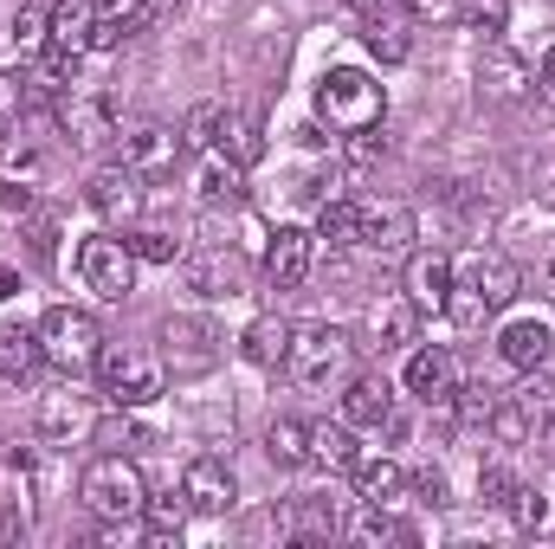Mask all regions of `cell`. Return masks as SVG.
I'll use <instances>...</instances> for the list:
<instances>
[{
  "label": "cell",
  "mask_w": 555,
  "mask_h": 549,
  "mask_svg": "<svg viewBox=\"0 0 555 549\" xmlns=\"http://www.w3.org/2000/svg\"><path fill=\"white\" fill-rule=\"evenodd\" d=\"M446 291H452V259L446 253H408V297L420 310H446Z\"/></svg>",
  "instance_id": "7402d4cb"
},
{
  "label": "cell",
  "mask_w": 555,
  "mask_h": 549,
  "mask_svg": "<svg viewBox=\"0 0 555 549\" xmlns=\"http://www.w3.org/2000/svg\"><path fill=\"white\" fill-rule=\"evenodd\" d=\"M408 485H414V491L426 498V505H452V485H446V472H439V465H426V472H414Z\"/></svg>",
  "instance_id": "f6af8a7d"
},
{
  "label": "cell",
  "mask_w": 555,
  "mask_h": 549,
  "mask_svg": "<svg viewBox=\"0 0 555 549\" xmlns=\"http://www.w3.org/2000/svg\"><path fill=\"white\" fill-rule=\"evenodd\" d=\"M349 362H356V343H349V330H336V323H304V330H291L284 375H291L297 388L323 395V388L349 382Z\"/></svg>",
  "instance_id": "7a4b0ae2"
},
{
  "label": "cell",
  "mask_w": 555,
  "mask_h": 549,
  "mask_svg": "<svg viewBox=\"0 0 555 549\" xmlns=\"http://www.w3.org/2000/svg\"><path fill=\"white\" fill-rule=\"evenodd\" d=\"M162 343H168V362L175 375H207L220 362V330L207 317H168L162 323Z\"/></svg>",
  "instance_id": "9c48e42d"
},
{
  "label": "cell",
  "mask_w": 555,
  "mask_h": 549,
  "mask_svg": "<svg viewBox=\"0 0 555 549\" xmlns=\"http://www.w3.org/2000/svg\"><path fill=\"white\" fill-rule=\"evenodd\" d=\"M317 240H323L330 253H349V246L362 240V201H323V214H317Z\"/></svg>",
  "instance_id": "f1b7e54d"
},
{
  "label": "cell",
  "mask_w": 555,
  "mask_h": 549,
  "mask_svg": "<svg viewBox=\"0 0 555 549\" xmlns=\"http://www.w3.org/2000/svg\"><path fill=\"white\" fill-rule=\"evenodd\" d=\"M39 349H46V362H52L59 375H85V369H98V356H104V330H98L91 310L52 304V310L39 317Z\"/></svg>",
  "instance_id": "277c9868"
},
{
  "label": "cell",
  "mask_w": 555,
  "mask_h": 549,
  "mask_svg": "<svg viewBox=\"0 0 555 549\" xmlns=\"http://www.w3.org/2000/svg\"><path fill=\"white\" fill-rule=\"evenodd\" d=\"M555 349L550 323H537V317H511L504 330H498V356L511 362V369H543Z\"/></svg>",
  "instance_id": "ac0fdd59"
},
{
  "label": "cell",
  "mask_w": 555,
  "mask_h": 549,
  "mask_svg": "<svg viewBox=\"0 0 555 549\" xmlns=\"http://www.w3.org/2000/svg\"><path fill=\"white\" fill-rule=\"evenodd\" d=\"M349 7H356V13H369V7H382V0H349Z\"/></svg>",
  "instance_id": "f907efd6"
},
{
  "label": "cell",
  "mask_w": 555,
  "mask_h": 549,
  "mask_svg": "<svg viewBox=\"0 0 555 549\" xmlns=\"http://www.w3.org/2000/svg\"><path fill=\"white\" fill-rule=\"evenodd\" d=\"M452 408H459V420H465V426H485V420H491V408H498V388L472 382V388H459V395H452Z\"/></svg>",
  "instance_id": "ab89813d"
},
{
  "label": "cell",
  "mask_w": 555,
  "mask_h": 549,
  "mask_svg": "<svg viewBox=\"0 0 555 549\" xmlns=\"http://www.w3.org/2000/svg\"><path fill=\"white\" fill-rule=\"evenodd\" d=\"M130 240V253L149 259V266H175L181 259V240H168V233H155V227H137V233H124Z\"/></svg>",
  "instance_id": "f35d334b"
},
{
  "label": "cell",
  "mask_w": 555,
  "mask_h": 549,
  "mask_svg": "<svg viewBox=\"0 0 555 549\" xmlns=\"http://www.w3.org/2000/svg\"><path fill=\"white\" fill-rule=\"evenodd\" d=\"M20 104H26V78H13V72H0V124H7V117H13Z\"/></svg>",
  "instance_id": "bcb514c9"
},
{
  "label": "cell",
  "mask_w": 555,
  "mask_h": 549,
  "mask_svg": "<svg viewBox=\"0 0 555 549\" xmlns=\"http://www.w3.org/2000/svg\"><path fill=\"white\" fill-rule=\"evenodd\" d=\"M459 13H465V20H472L478 33H491V39H498V33L511 26V0H465Z\"/></svg>",
  "instance_id": "60d3db41"
},
{
  "label": "cell",
  "mask_w": 555,
  "mask_h": 549,
  "mask_svg": "<svg viewBox=\"0 0 555 549\" xmlns=\"http://www.w3.org/2000/svg\"><path fill=\"white\" fill-rule=\"evenodd\" d=\"M408 240H414V207H401V201H362V240L356 246H369V253H408Z\"/></svg>",
  "instance_id": "5bb4252c"
},
{
  "label": "cell",
  "mask_w": 555,
  "mask_h": 549,
  "mask_svg": "<svg viewBox=\"0 0 555 549\" xmlns=\"http://www.w3.org/2000/svg\"><path fill=\"white\" fill-rule=\"evenodd\" d=\"M78 498H85V511H91L98 524H117V518H142L149 485H142V472H137V459H130V452H104V459H91V465H85Z\"/></svg>",
  "instance_id": "3957f363"
},
{
  "label": "cell",
  "mask_w": 555,
  "mask_h": 549,
  "mask_svg": "<svg viewBox=\"0 0 555 549\" xmlns=\"http://www.w3.org/2000/svg\"><path fill=\"white\" fill-rule=\"evenodd\" d=\"M408 395L426 401V408H452V395H459V356L446 343H426V349L408 356Z\"/></svg>",
  "instance_id": "30bf717a"
},
{
  "label": "cell",
  "mask_w": 555,
  "mask_h": 549,
  "mask_svg": "<svg viewBox=\"0 0 555 549\" xmlns=\"http://www.w3.org/2000/svg\"><path fill=\"white\" fill-rule=\"evenodd\" d=\"M98 382H104V401L111 408H149L155 395H162V362L137 349V343H104V356H98Z\"/></svg>",
  "instance_id": "8992f818"
},
{
  "label": "cell",
  "mask_w": 555,
  "mask_h": 549,
  "mask_svg": "<svg viewBox=\"0 0 555 549\" xmlns=\"http://www.w3.org/2000/svg\"><path fill=\"white\" fill-rule=\"evenodd\" d=\"M91 426V408L78 401V395H46V408H39V433H85Z\"/></svg>",
  "instance_id": "d590c367"
},
{
  "label": "cell",
  "mask_w": 555,
  "mask_h": 549,
  "mask_svg": "<svg viewBox=\"0 0 555 549\" xmlns=\"http://www.w3.org/2000/svg\"><path fill=\"white\" fill-rule=\"evenodd\" d=\"M188 511H194V505H188V491H175V485H168V491H149V498H142V524H149L155 537H181Z\"/></svg>",
  "instance_id": "1f68e13d"
},
{
  "label": "cell",
  "mask_w": 555,
  "mask_h": 549,
  "mask_svg": "<svg viewBox=\"0 0 555 549\" xmlns=\"http://www.w3.org/2000/svg\"><path fill=\"white\" fill-rule=\"evenodd\" d=\"M227 162H240V168H253L259 155H266V130H259V117L253 111H227L220 117V142H214Z\"/></svg>",
  "instance_id": "d4e9b609"
},
{
  "label": "cell",
  "mask_w": 555,
  "mask_h": 549,
  "mask_svg": "<svg viewBox=\"0 0 555 549\" xmlns=\"http://www.w3.org/2000/svg\"><path fill=\"white\" fill-rule=\"evenodd\" d=\"M459 7H465V0H401V13H408L414 26H446V20H459Z\"/></svg>",
  "instance_id": "b9f144b4"
},
{
  "label": "cell",
  "mask_w": 555,
  "mask_h": 549,
  "mask_svg": "<svg viewBox=\"0 0 555 549\" xmlns=\"http://www.w3.org/2000/svg\"><path fill=\"white\" fill-rule=\"evenodd\" d=\"M504 511L517 518V531H537V524L550 518V505H543V491H524V485L511 491V505H504Z\"/></svg>",
  "instance_id": "7bdbcfd3"
},
{
  "label": "cell",
  "mask_w": 555,
  "mask_h": 549,
  "mask_svg": "<svg viewBox=\"0 0 555 549\" xmlns=\"http://www.w3.org/2000/svg\"><path fill=\"white\" fill-rule=\"evenodd\" d=\"M485 85L498 91V98H524V85H530V72H524V59H511L498 39L485 46Z\"/></svg>",
  "instance_id": "836d02e7"
},
{
  "label": "cell",
  "mask_w": 555,
  "mask_h": 549,
  "mask_svg": "<svg viewBox=\"0 0 555 549\" xmlns=\"http://www.w3.org/2000/svg\"><path fill=\"white\" fill-rule=\"evenodd\" d=\"M317 117H323L330 130H343V137L382 130L388 91H382V78H369L362 65H330V72L317 78Z\"/></svg>",
  "instance_id": "6da1fadb"
},
{
  "label": "cell",
  "mask_w": 555,
  "mask_h": 549,
  "mask_svg": "<svg viewBox=\"0 0 555 549\" xmlns=\"http://www.w3.org/2000/svg\"><path fill=\"white\" fill-rule=\"evenodd\" d=\"M537 91H543V98L555 104V46L543 52V72H537Z\"/></svg>",
  "instance_id": "c3c4849f"
},
{
  "label": "cell",
  "mask_w": 555,
  "mask_h": 549,
  "mask_svg": "<svg viewBox=\"0 0 555 549\" xmlns=\"http://www.w3.org/2000/svg\"><path fill=\"white\" fill-rule=\"evenodd\" d=\"M356 433H349V420H310V465H323V472H356Z\"/></svg>",
  "instance_id": "603a6c76"
},
{
  "label": "cell",
  "mask_w": 555,
  "mask_h": 549,
  "mask_svg": "<svg viewBox=\"0 0 555 549\" xmlns=\"http://www.w3.org/2000/svg\"><path fill=\"white\" fill-rule=\"evenodd\" d=\"M543 433H550V446H555V420H550V426H543Z\"/></svg>",
  "instance_id": "816d5d0a"
},
{
  "label": "cell",
  "mask_w": 555,
  "mask_h": 549,
  "mask_svg": "<svg viewBox=\"0 0 555 549\" xmlns=\"http://www.w3.org/2000/svg\"><path fill=\"white\" fill-rule=\"evenodd\" d=\"M13 46H20V52H46V46H52V13L20 7V13H13Z\"/></svg>",
  "instance_id": "74e56055"
},
{
  "label": "cell",
  "mask_w": 555,
  "mask_h": 549,
  "mask_svg": "<svg viewBox=\"0 0 555 549\" xmlns=\"http://www.w3.org/2000/svg\"><path fill=\"white\" fill-rule=\"evenodd\" d=\"M181 491H188V505L194 511H207V518H220V511H233V498H240V485H233V472H227V459H194L188 472H181Z\"/></svg>",
  "instance_id": "9a60e30c"
},
{
  "label": "cell",
  "mask_w": 555,
  "mask_h": 549,
  "mask_svg": "<svg viewBox=\"0 0 555 549\" xmlns=\"http://www.w3.org/2000/svg\"><path fill=\"white\" fill-rule=\"evenodd\" d=\"M408 26H414V20H408L395 0H382V7H369V13H362V39H369V52H375V59H388V65H401V59H408Z\"/></svg>",
  "instance_id": "ffe728a7"
},
{
  "label": "cell",
  "mask_w": 555,
  "mask_h": 549,
  "mask_svg": "<svg viewBox=\"0 0 555 549\" xmlns=\"http://www.w3.org/2000/svg\"><path fill=\"white\" fill-rule=\"evenodd\" d=\"M13 291H20V278H13V272H7V266H0V304H7Z\"/></svg>",
  "instance_id": "681fc988"
},
{
  "label": "cell",
  "mask_w": 555,
  "mask_h": 549,
  "mask_svg": "<svg viewBox=\"0 0 555 549\" xmlns=\"http://www.w3.org/2000/svg\"><path fill=\"white\" fill-rule=\"evenodd\" d=\"M388 413H395L388 375H349V382H343V420H349V426H382Z\"/></svg>",
  "instance_id": "d6986e66"
},
{
  "label": "cell",
  "mask_w": 555,
  "mask_h": 549,
  "mask_svg": "<svg viewBox=\"0 0 555 549\" xmlns=\"http://www.w3.org/2000/svg\"><path fill=\"white\" fill-rule=\"evenodd\" d=\"M39 362H46L39 323H0V382H33Z\"/></svg>",
  "instance_id": "44dd1931"
},
{
  "label": "cell",
  "mask_w": 555,
  "mask_h": 549,
  "mask_svg": "<svg viewBox=\"0 0 555 549\" xmlns=\"http://www.w3.org/2000/svg\"><path fill=\"white\" fill-rule=\"evenodd\" d=\"M284 349H291V323H278V317L246 323V336H240V356L253 369H284Z\"/></svg>",
  "instance_id": "484cf974"
},
{
  "label": "cell",
  "mask_w": 555,
  "mask_h": 549,
  "mask_svg": "<svg viewBox=\"0 0 555 549\" xmlns=\"http://www.w3.org/2000/svg\"><path fill=\"white\" fill-rule=\"evenodd\" d=\"M452 284H465L485 310H504L524 291V278H517V266L504 253H465V259H452Z\"/></svg>",
  "instance_id": "ba28073f"
},
{
  "label": "cell",
  "mask_w": 555,
  "mask_h": 549,
  "mask_svg": "<svg viewBox=\"0 0 555 549\" xmlns=\"http://www.w3.org/2000/svg\"><path fill=\"white\" fill-rule=\"evenodd\" d=\"M550 420H555V382L543 369H524V382H517L511 395H498V408H491L485 426H491L504 446H524V439H537Z\"/></svg>",
  "instance_id": "5b68a950"
},
{
  "label": "cell",
  "mask_w": 555,
  "mask_h": 549,
  "mask_svg": "<svg viewBox=\"0 0 555 549\" xmlns=\"http://www.w3.org/2000/svg\"><path fill=\"white\" fill-rule=\"evenodd\" d=\"M117 155H124V168H137L142 181H168L175 162H181V137L168 124H142V130H130L117 142Z\"/></svg>",
  "instance_id": "7c38bea8"
},
{
  "label": "cell",
  "mask_w": 555,
  "mask_h": 549,
  "mask_svg": "<svg viewBox=\"0 0 555 549\" xmlns=\"http://www.w3.org/2000/svg\"><path fill=\"white\" fill-rule=\"evenodd\" d=\"M98 33V0H59L52 7V46L59 52H91Z\"/></svg>",
  "instance_id": "cb8c5ba5"
},
{
  "label": "cell",
  "mask_w": 555,
  "mask_h": 549,
  "mask_svg": "<svg viewBox=\"0 0 555 549\" xmlns=\"http://www.w3.org/2000/svg\"><path fill=\"white\" fill-rule=\"evenodd\" d=\"M220 117H227L220 104H194L188 124H181V149H201V155H207V149L220 142Z\"/></svg>",
  "instance_id": "8d00e7d4"
},
{
  "label": "cell",
  "mask_w": 555,
  "mask_h": 549,
  "mask_svg": "<svg viewBox=\"0 0 555 549\" xmlns=\"http://www.w3.org/2000/svg\"><path fill=\"white\" fill-rule=\"evenodd\" d=\"M310 253H317V233L278 227L272 246H266V278H272V291H297V284L310 278Z\"/></svg>",
  "instance_id": "4fadbf2b"
},
{
  "label": "cell",
  "mask_w": 555,
  "mask_h": 549,
  "mask_svg": "<svg viewBox=\"0 0 555 549\" xmlns=\"http://www.w3.org/2000/svg\"><path fill=\"white\" fill-rule=\"evenodd\" d=\"M511 491H517V478H511L504 465H485V472H478V498H485V505H498V511H504V505H511Z\"/></svg>",
  "instance_id": "ee69618b"
},
{
  "label": "cell",
  "mask_w": 555,
  "mask_h": 549,
  "mask_svg": "<svg viewBox=\"0 0 555 549\" xmlns=\"http://www.w3.org/2000/svg\"><path fill=\"white\" fill-rule=\"evenodd\" d=\"M188 284H194L201 297H240V291H246V259H240L233 246H207V253L188 259Z\"/></svg>",
  "instance_id": "2e32d148"
},
{
  "label": "cell",
  "mask_w": 555,
  "mask_h": 549,
  "mask_svg": "<svg viewBox=\"0 0 555 549\" xmlns=\"http://www.w3.org/2000/svg\"><path fill=\"white\" fill-rule=\"evenodd\" d=\"M72 78H78V52H59V46L33 52V72H26L33 98H65V91H72Z\"/></svg>",
  "instance_id": "4316f807"
},
{
  "label": "cell",
  "mask_w": 555,
  "mask_h": 549,
  "mask_svg": "<svg viewBox=\"0 0 555 549\" xmlns=\"http://www.w3.org/2000/svg\"><path fill=\"white\" fill-rule=\"evenodd\" d=\"M240 188H246V168H240V162H227L220 149H207V168H201V201H207V207H220V201L233 207V201H240Z\"/></svg>",
  "instance_id": "f546056e"
},
{
  "label": "cell",
  "mask_w": 555,
  "mask_h": 549,
  "mask_svg": "<svg viewBox=\"0 0 555 549\" xmlns=\"http://www.w3.org/2000/svg\"><path fill=\"white\" fill-rule=\"evenodd\" d=\"M104 439H111V446H124V452H137V446H149V433H142L137 420H117V426H104Z\"/></svg>",
  "instance_id": "7dc6e473"
},
{
  "label": "cell",
  "mask_w": 555,
  "mask_h": 549,
  "mask_svg": "<svg viewBox=\"0 0 555 549\" xmlns=\"http://www.w3.org/2000/svg\"><path fill=\"white\" fill-rule=\"evenodd\" d=\"M408 491V472L395 459H356V498L362 505H395Z\"/></svg>",
  "instance_id": "83f0119b"
},
{
  "label": "cell",
  "mask_w": 555,
  "mask_h": 549,
  "mask_svg": "<svg viewBox=\"0 0 555 549\" xmlns=\"http://www.w3.org/2000/svg\"><path fill=\"white\" fill-rule=\"evenodd\" d=\"M59 117H65V130H72L78 149H111V137H117V104L104 91H65Z\"/></svg>",
  "instance_id": "8fae6325"
},
{
  "label": "cell",
  "mask_w": 555,
  "mask_h": 549,
  "mask_svg": "<svg viewBox=\"0 0 555 549\" xmlns=\"http://www.w3.org/2000/svg\"><path fill=\"white\" fill-rule=\"evenodd\" d=\"M375 336H382V349H408V343H420V304L414 297L382 304V310H375Z\"/></svg>",
  "instance_id": "4dcf8cb0"
},
{
  "label": "cell",
  "mask_w": 555,
  "mask_h": 549,
  "mask_svg": "<svg viewBox=\"0 0 555 549\" xmlns=\"http://www.w3.org/2000/svg\"><path fill=\"white\" fill-rule=\"evenodd\" d=\"M137 253H130V240H117V233H98V240H85L78 246V278H85V291H98L104 304H124L130 291H137Z\"/></svg>",
  "instance_id": "52a82bcc"
},
{
  "label": "cell",
  "mask_w": 555,
  "mask_h": 549,
  "mask_svg": "<svg viewBox=\"0 0 555 549\" xmlns=\"http://www.w3.org/2000/svg\"><path fill=\"white\" fill-rule=\"evenodd\" d=\"M349 537L356 544H414V524L388 518V505H362V518L349 524Z\"/></svg>",
  "instance_id": "d6a6232c"
},
{
  "label": "cell",
  "mask_w": 555,
  "mask_h": 549,
  "mask_svg": "<svg viewBox=\"0 0 555 549\" xmlns=\"http://www.w3.org/2000/svg\"><path fill=\"white\" fill-rule=\"evenodd\" d=\"M266 452L278 465H310V426L304 420H272L266 426Z\"/></svg>",
  "instance_id": "e575fe53"
},
{
  "label": "cell",
  "mask_w": 555,
  "mask_h": 549,
  "mask_svg": "<svg viewBox=\"0 0 555 549\" xmlns=\"http://www.w3.org/2000/svg\"><path fill=\"white\" fill-rule=\"evenodd\" d=\"M91 207L104 214V220H137L142 214V175L137 168H98V181H91Z\"/></svg>",
  "instance_id": "e0dca14e"
}]
</instances>
